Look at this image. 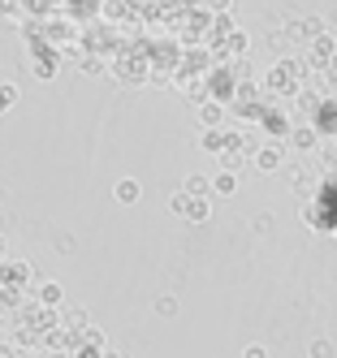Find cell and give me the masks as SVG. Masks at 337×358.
<instances>
[{
  "instance_id": "cell-12",
  "label": "cell",
  "mask_w": 337,
  "mask_h": 358,
  "mask_svg": "<svg viewBox=\"0 0 337 358\" xmlns=\"http://www.w3.org/2000/svg\"><path fill=\"white\" fill-rule=\"evenodd\" d=\"M186 190H191V194H207V190H212V182L195 173V177H186Z\"/></svg>"
},
{
  "instance_id": "cell-6",
  "label": "cell",
  "mask_w": 337,
  "mask_h": 358,
  "mask_svg": "<svg viewBox=\"0 0 337 358\" xmlns=\"http://www.w3.org/2000/svg\"><path fill=\"white\" fill-rule=\"evenodd\" d=\"M61 298H65V289L57 285V280H43V285H39V302L43 306H61Z\"/></svg>"
},
{
  "instance_id": "cell-5",
  "label": "cell",
  "mask_w": 337,
  "mask_h": 358,
  "mask_svg": "<svg viewBox=\"0 0 337 358\" xmlns=\"http://www.w3.org/2000/svg\"><path fill=\"white\" fill-rule=\"evenodd\" d=\"M31 73L43 83V78H57V57H35L31 61Z\"/></svg>"
},
{
  "instance_id": "cell-1",
  "label": "cell",
  "mask_w": 337,
  "mask_h": 358,
  "mask_svg": "<svg viewBox=\"0 0 337 358\" xmlns=\"http://www.w3.org/2000/svg\"><path fill=\"white\" fill-rule=\"evenodd\" d=\"M0 280H5V285H13V289H22L26 280H31V264H22V259H5V264H0Z\"/></svg>"
},
{
  "instance_id": "cell-8",
  "label": "cell",
  "mask_w": 337,
  "mask_h": 358,
  "mask_svg": "<svg viewBox=\"0 0 337 358\" xmlns=\"http://www.w3.org/2000/svg\"><path fill=\"white\" fill-rule=\"evenodd\" d=\"M221 117H225V113H221V104H199V121L207 125V130H216Z\"/></svg>"
},
{
  "instance_id": "cell-15",
  "label": "cell",
  "mask_w": 337,
  "mask_h": 358,
  "mask_svg": "<svg viewBox=\"0 0 337 358\" xmlns=\"http://www.w3.org/2000/svg\"><path fill=\"white\" fill-rule=\"evenodd\" d=\"M83 73H91V78H99V73H104V61H99V57H83Z\"/></svg>"
},
{
  "instance_id": "cell-13",
  "label": "cell",
  "mask_w": 337,
  "mask_h": 358,
  "mask_svg": "<svg viewBox=\"0 0 337 358\" xmlns=\"http://www.w3.org/2000/svg\"><path fill=\"white\" fill-rule=\"evenodd\" d=\"M83 345H87V350H104V332H99V328H87V332H83Z\"/></svg>"
},
{
  "instance_id": "cell-7",
  "label": "cell",
  "mask_w": 337,
  "mask_h": 358,
  "mask_svg": "<svg viewBox=\"0 0 337 358\" xmlns=\"http://www.w3.org/2000/svg\"><path fill=\"white\" fill-rule=\"evenodd\" d=\"M212 190H216V194H233V190H238V177H233L229 169H221V173L212 177Z\"/></svg>"
},
{
  "instance_id": "cell-21",
  "label": "cell",
  "mask_w": 337,
  "mask_h": 358,
  "mask_svg": "<svg viewBox=\"0 0 337 358\" xmlns=\"http://www.w3.org/2000/svg\"><path fill=\"white\" fill-rule=\"evenodd\" d=\"M0 264H5V238H0Z\"/></svg>"
},
{
  "instance_id": "cell-20",
  "label": "cell",
  "mask_w": 337,
  "mask_h": 358,
  "mask_svg": "<svg viewBox=\"0 0 337 358\" xmlns=\"http://www.w3.org/2000/svg\"><path fill=\"white\" fill-rule=\"evenodd\" d=\"M242 358H264V350H259V345H251V350H247Z\"/></svg>"
},
{
  "instance_id": "cell-22",
  "label": "cell",
  "mask_w": 337,
  "mask_h": 358,
  "mask_svg": "<svg viewBox=\"0 0 337 358\" xmlns=\"http://www.w3.org/2000/svg\"><path fill=\"white\" fill-rule=\"evenodd\" d=\"M329 65H333V69H337V52H333V61H329Z\"/></svg>"
},
{
  "instance_id": "cell-16",
  "label": "cell",
  "mask_w": 337,
  "mask_h": 358,
  "mask_svg": "<svg viewBox=\"0 0 337 358\" xmlns=\"http://www.w3.org/2000/svg\"><path fill=\"white\" fill-rule=\"evenodd\" d=\"M156 311H160L165 320H169V315H177V298H169V294H165L160 302H156Z\"/></svg>"
},
{
  "instance_id": "cell-3",
  "label": "cell",
  "mask_w": 337,
  "mask_h": 358,
  "mask_svg": "<svg viewBox=\"0 0 337 358\" xmlns=\"http://www.w3.org/2000/svg\"><path fill=\"white\" fill-rule=\"evenodd\" d=\"M207 216H212V199H207V194H191V203H186V220L203 224Z\"/></svg>"
},
{
  "instance_id": "cell-9",
  "label": "cell",
  "mask_w": 337,
  "mask_h": 358,
  "mask_svg": "<svg viewBox=\"0 0 337 358\" xmlns=\"http://www.w3.org/2000/svg\"><path fill=\"white\" fill-rule=\"evenodd\" d=\"M18 99H22V91H18L13 83H0V113H9Z\"/></svg>"
},
{
  "instance_id": "cell-2",
  "label": "cell",
  "mask_w": 337,
  "mask_h": 358,
  "mask_svg": "<svg viewBox=\"0 0 337 358\" xmlns=\"http://www.w3.org/2000/svg\"><path fill=\"white\" fill-rule=\"evenodd\" d=\"M139 194H143V186L135 182V177H121V182L113 186V203H121V208H135Z\"/></svg>"
},
{
  "instance_id": "cell-18",
  "label": "cell",
  "mask_w": 337,
  "mask_h": 358,
  "mask_svg": "<svg viewBox=\"0 0 337 358\" xmlns=\"http://www.w3.org/2000/svg\"><path fill=\"white\" fill-rule=\"evenodd\" d=\"M316 138H311V130H294V147H311Z\"/></svg>"
},
{
  "instance_id": "cell-19",
  "label": "cell",
  "mask_w": 337,
  "mask_h": 358,
  "mask_svg": "<svg viewBox=\"0 0 337 358\" xmlns=\"http://www.w3.org/2000/svg\"><path fill=\"white\" fill-rule=\"evenodd\" d=\"M207 5H212L216 13H229V0H207Z\"/></svg>"
},
{
  "instance_id": "cell-10",
  "label": "cell",
  "mask_w": 337,
  "mask_h": 358,
  "mask_svg": "<svg viewBox=\"0 0 337 358\" xmlns=\"http://www.w3.org/2000/svg\"><path fill=\"white\" fill-rule=\"evenodd\" d=\"M333 52H337V48H333V39H329V35H316V43H311V57L333 61Z\"/></svg>"
},
{
  "instance_id": "cell-4",
  "label": "cell",
  "mask_w": 337,
  "mask_h": 358,
  "mask_svg": "<svg viewBox=\"0 0 337 358\" xmlns=\"http://www.w3.org/2000/svg\"><path fill=\"white\" fill-rule=\"evenodd\" d=\"M255 169L259 173H277L281 169V147H259L255 151Z\"/></svg>"
},
{
  "instance_id": "cell-17",
  "label": "cell",
  "mask_w": 337,
  "mask_h": 358,
  "mask_svg": "<svg viewBox=\"0 0 337 358\" xmlns=\"http://www.w3.org/2000/svg\"><path fill=\"white\" fill-rule=\"evenodd\" d=\"M65 324L69 328H87V311H83V306H78V311H65Z\"/></svg>"
},
{
  "instance_id": "cell-14",
  "label": "cell",
  "mask_w": 337,
  "mask_h": 358,
  "mask_svg": "<svg viewBox=\"0 0 337 358\" xmlns=\"http://www.w3.org/2000/svg\"><path fill=\"white\" fill-rule=\"evenodd\" d=\"M221 143H225V138H221L216 130H207V134L199 138V147H203V151H221Z\"/></svg>"
},
{
  "instance_id": "cell-11",
  "label": "cell",
  "mask_w": 337,
  "mask_h": 358,
  "mask_svg": "<svg viewBox=\"0 0 337 358\" xmlns=\"http://www.w3.org/2000/svg\"><path fill=\"white\" fill-rule=\"evenodd\" d=\"M186 203H191V190H177V194H169V208H173L177 216H186Z\"/></svg>"
}]
</instances>
